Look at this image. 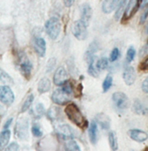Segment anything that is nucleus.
<instances>
[{"instance_id":"obj_9","label":"nucleus","mask_w":148,"mask_h":151,"mask_svg":"<svg viewBox=\"0 0 148 151\" xmlns=\"http://www.w3.org/2000/svg\"><path fill=\"white\" fill-rule=\"evenodd\" d=\"M68 80V73L64 67H59L54 74L53 81L57 86H63Z\"/></svg>"},{"instance_id":"obj_32","label":"nucleus","mask_w":148,"mask_h":151,"mask_svg":"<svg viewBox=\"0 0 148 151\" xmlns=\"http://www.w3.org/2000/svg\"><path fill=\"white\" fill-rule=\"evenodd\" d=\"M31 132H32L33 136H35V137H41L42 135V130L40 129V127H39V125H37V124H34L32 126Z\"/></svg>"},{"instance_id":"obj_21","label":"nucleus","mask_w":148,"mask_h":151,"mask_svg":"<svg viewBox=\"0 0 148 151\" xmlns=\"http://www.w3.org/2000/svg\"><path fill=\"white\" fill-rule=\"evenodd\" d=\"M96 121L99 123V125L101 126L104 129H109V124H111V120H109V117L107 116L105 113H98L96 115Z\"/></svg>"},{"instance_id":"obj_5","label":"nucleus","mask_w":148,"mask_h":151,"mask_svg":"<svg viewBox=\"0 0 148 151\" xmlns=\"http://www.w3.org/2000/svg\"><path fill=\"white\" fill-rule=\"evenodd\" d=\"M87 27L88 26L81 21L80 19L78 21H75L73 24V27H72V33L75 36V38H76V39L79 41L85 40L86 38H87V34H88Z\"/></svg>"},{"instance_id":"obj_25","label":"nucleus","mask_w":148,"mask_h":151,"mask_svg":"<svg viewBox=\"0 0 148 151\" xmlns=\"http://www.w3.org/2000/svg\"><path fill=\"white\" fill-rule=\"evenodd\" d=\"M108 143H109V145H111V148L113 151H116L118 149V139H117V135L114 131L109 132Z\"/></svg>"},{"instance_id":"obj_28","label":"nucleus","mask_w":148,"mask_h":151,"mask_svg":"<svg viewBox=\"0 0 148 151\" xmlns=\"http://www.w3.org/2000/svg\"><path fill=\"white\" fill-rule=\"evenodd\" d=\"M108 60L107 58H101L97 60L95 68H96L98 72H100V71L106 70L108 68Z\"/></svg>"},{"instance_id":"obj_41","label":"nucleus","mask_w":148,"mask_h":151,"mask_svg":"<svg viewBox=\"0 0 148 151\" xmlns=\"http://www.w3.org/2000/svg\"><path fill=\"white\" fill-rule=\"evenodd\" d=\"M0 109H1V107H0Z\"/></svg>"},{"instance_id":"obj_30","label":"nucleus","mask_w":148,"mask_h":151,"mask_svg":"<svg viewBox=\"0 0 148 151\" xmlns=\"http://www.w3.org/2000/svg\"><path fill=\"white\" fill-rule=\"evenodd\" d=\"M112 81H113V78L111 75H108L106 78L104 79L103 84H102V88H103V92L106 93L108 92L109 89H111V85H112Z\"/></svg>"},{"instance_id":"obj_6","label":"nucleus","mask_w":148,"mask_h":151,"mask_svg":"<svg viewBox=\"0 0 148 151\" xmlns=\"http://www.w3.org/2000/svg\"><path fill=\"white\" fill-rule=\"evenodd\" d=\"M14 101V93L9 85L0 86V102L5 106H11Z\"/></svg>"},{"instance_id":"obj_15","label":"nucleus","mask_w":148,"mask_h":151,"mask_svg":"<svg viewBox=\"0 0 148 151\" xmlns=\"http://www.w3.org/2000/svg\"><path fill=\"white\" fill-rule=\"evenodd\" d=\"M27 127H28V123L26 119H21L17 122L16 125V133L18 137L20 138H25L27 135Z\"/></svg>"},{"instance_id":"obj_16","label":"nucleus","mask_w":148,"mask_h":151,"mask_svg":"<svg viewBox=\"0 0 148 151\" xmlns=\"http://www.w3.org/2000/svg\"><path fill=\"white\" fill-rule=\"evenodd\" d=\"M120 0H104L102 3V12L104 13H111L116 9Z\"/></svg>"},{"instance_id":"obj_11","label":"nucleus","mask_w":148,"mask_h":151,"mask_svg":"<svg viewBox=\"0 0 148 151\" xmlns=\"http://www.w3.org/2000/svg\"><path fill=\"white\" fill-rule=\"evenodd\" d=\"M55 131H56V133L60 137V138H63L64 140L71 139L73 136L72 129H71V127L66 124H61V125L57 126L56 129H55Z\"/></svg>"},{"instance_id":"obj_38","label":"nucleus","mask_w":148,"mask_h":151,"mask_svg":"<svg viewBox=\"0 0 148 151\" xmlns=\"http://www.w3.org/2000/svg\"><path fill=\"white\" fill-rule=\"evenodd\" d=\"M6 39H7L6 35H1V36H0V42H4ZM2 44H3V46H4V49H6V45L7 44H5V42H0V46H1Z\"/></svg>"},{"instance_id":"obj_35","label":"nucleus","mask_w":148,"mask_h":151,"mask_svg":"<svg viewBox=\"0 0 148 151\" xmlns=\"http://www.w3.org/2000/svg\"><path fill=\"white\" fill-rule=\"evenodd\" d=\"M4 151H19V145L16 143H11L6 146Z\"/></svg>"},{"instance_id":"obj_18","label":"nucleus","mask_w":148,"mask_h":151,"mask_svg":"<svg viewBox=\"0 0 148 151\" xmlns=\"http://www.w3.org/2000/svg\"><path fill=\"white\" fill-rule=\"evenodd\" d=\"M47 117L49 118L51 121H56V120H59L60 119L61 117V110L59 107H51L48 111H47Z\"/></svg>"},{"instance_id":"obj_37","label":"nucleus","mask_w":148,"mask_h":151,"mask_svg":"<svg viewBox=\"0 0 148 151\" xmlns=\"http://www.w3.org/2000/svg\"><path fill=\"white\" fill-rule=\"evenodd\" d=\"M75 1V0H63V3L67 8H70V7H72L74 5Z\"/></svg>"},{"instance_id":"obj_2","label":"nucleus","mask_w":148,"mask_h":151,"mask_svg":"<svg viewBox=\"0 0 148 151\" xmlns=\"http://www.w3.org/2000/svg\"><path fill=\"white\" fill-rule=\"evenodd\" d=\"M45 31L52 40H56L59 37L61 30V24L58 17H51L45 23Z\"/></svg>"},{"instance_id":"obj_13","label":"nucleus","mask_w":148,"mask_h":151,"mask_svg":"<svg viewBox=\"0 0 148 151\" xmlns=\"http://www.w3.org/2000/svg\"><path fill=\"white\" fill-rule=\"evenodd\" d=\"M128 135H129V137L132 140H134L135 142H138V143L145 142L148 138V135L146 132L144 130H141V129L128 130Z\"/></svg>"},{"instance_id":"obj_39","label":"nucleus","mask_w":148,"mask_h":151,"mask_svg":"<svg viewBox=\"0 0 148 151\" xmlns=\"http://www.w3.org/2000/svg\"><path fill=\"white\" fill-rule=\"evenodd\" d=\"M146 19H147V9H146V11L144 12V13H142V19H141V23H144L146 21Z\"/></svg>"},{"instance_id":"obj_14","label":"nucleus","mask_w":148,"mask_h":151,"mask_svg":"<svg viewBox=\"0 0 148 151\" xmlns=\"http://www.w3.org/2000/svg\"><path fill=\"white\" fill-rule=\"evenodd\" d=\"M92 8L89 4H83L82 7H81V16H80V20L83 23H85L86 25H89L91 18H92Z\"/></svg>"},{"instance_id":"obj_34","label":"nucleus","mask_w":148,"mask_h":151,"mask_svg":"<svg viewBox=\"0 0 148 151\" xmlns=\"http://www.w3.org/2000/svg\"><path fill=\"white\" fill-rule=\"evenodd\" d=\"M139 69H140V71H142V72L147 71V69H148V58H147V56L144 57V59L141 61V63L139 65Z\"/></svg>"},{"instance_id":"obj_31","label":"nucleus","mask_w":148,"mask_h":151,"mask_svg":"<svg viewBox=\"0 0 148 151\" xmlns=\"http://www.w3.org/2000/svg\"><path fill=\"white\" fill-rule=\"evenodd\" d=\"M136 56V50L133 46H129L127 49V52H126V61L127 63H131V61L134 60Z\"/></svg>"},{"instance_id":"obj_26","label":"nucleus","mask_w":148,"mask_h":151,"mask_svg":"<svg viewBox=\"0 0 148 151\" xmlns=\"http://www.w3.org/2000/svg\"><path fill=\"white\" fill-rule=\"evenodd\" d=\"M66 151H80V147L78 144L73 139H68L65 143Z\"/></svg>"},{"instance_id":"obj_36","label":"nucleus","mask_w":148,"mask_h":151,"mask_svg":"<svg viewBox=\"0 0 148 151\" xmlns=\"http://www.w3.org/2000/svg\"><path fill=\"white\" fill-rule=\"evenodd\" d=\"M142 91H144V93H148V79L147 78H145L144 80V82H142Z\"/></svg>"},{"instance_id":"obj_20","label":"nucleus","mask_w":148,"mask_h":151,"mask_svg":"<svg viewBox=\"0 0 148 151\" xmlns=\"http://www.w3.org/2000/svg\"><path fill=\"white\" fill-rule=\"evenodd\" d=\"M51 88V82L47 78H42L39 83H38V92L40 93H47Z\"/></svg>"},{"instance_id":"obj_3","label":"nucleus","mask_w":148,"mask_h":151,"mask_svg":"<svg viewBox=\"0 0 148 151\" xmlns=\"http://www.w3.org/2000/svg\"><path fill=\"white\" fill-rule=\"evenodd\" d=\"M17 60H18L19 70H20L21 74L27 79H29L32 74V69H33V65L30 63V60H28L27 55L25 53H23V52H20V53L18 54Z\"/></svg>"},{"instance_id":"obj_33","label":"nucleus","mask_w":148,"mask_h":151,"mask_svg":"<svg viewBox=\"0 0 148 151\" xmlns=\"http://www.w3.org/2000/svg\"><path fill=\"white\" fill-rule=\"evenodd\" d=\"M119 56H120V51H119V49L117 48V47H115V48H113L111 55H109V61H115L118 58Z\"/></svg>"},{"instance_id":"obj_27","label":"nucleus","mask_w":148,"mask_h":151,"mask_svg":"<svg viewBox=\"0 0 148 151\" xmlns=\"http://www.w3.org/2000/svg\"><path fill=\"white\" fill-rule=\"evenodd\" d=\"M33 100H34V94L33 93H30V94H28L27 97L26 98V100L25 102L23 103V105H22V108H21V112H25L27 111L28 109H29L32 105V103H33Z\"/></svg>"},{"instance_id":"obj_40","label":"nucleus","mask_w":148,"mask_h":151,"mask_svg":"<svg viewBox=\"0 0 148 151\" xmlns=\"http://www.w3.org/2000/svg\"><path fill=\"white\" fill-rule=\"evenodd\" d=\"M11 122H12V118H9V119H8V121L6 122V124L4 125V129H9V125L11 124Z\"/></svg>"},{"instance_id":"obj_22","label":"nucleus","mask_w":148,"mask_h":151,"mask_svg":"<svg viewBox=\"0 0 148 151\" xmlns=\"http://www.w3.org/2000/svg\"><path fill=\"white\" fill-rule=\"evenodd\" d=\"M133 110L137 114H145L147 112V108H145V106L139 99H136L134 104H133Z\"/></svg>"},{"instance_id":"obj_7","label":"nucleus","mask_w":148,"mask_h":151,"mask_svg":"<svg viewBox=\"0 0 148 151\" xmlns=\"http://www.w3.org/2000/svg\"><path fill=\"white\" fill-rule=\"evenodd\" d=\"M51 98L52 101L57 105H65L70 101L71 96L66 93L63 88H59L53 92Z\"/></svg>"},{"instance_id":"obj_29","label":"nucleus","mask_w":148,"mask_h":151,"mask_svg":"<svg viewBox=\"0 0 148 151\" xmlns=\"http://www.w3.org/2000/svg\"><path fill=\"white\" fill-rule=\"evenodd\" d=\"M126 1L127 0H120V2H119L118 6L116 8V13H115V19L118 20L119 18L121 17V15L124 12V9H125L126 5Z\"/></svg>"},{"instance_id":"obj_8","label":"nucleus","mask_w":148,"mask_h":151,"mask_svg":"<svg viewBox=\"0 0 148 151\" xmlns=\"http://www.w3.org/2000/svg\"><path fill=\"white\" fill-rule=\"evenodd\" d=\"M112 101L119 110H126L129 106V99L126 93L116 92L112 94Z\"/></svg>"},{"instance_id":"obj_12","label":"nucleus","mask_w":148,"mask_h":151,"mask_svg":"<svg viewBox=\"0 0 148 151\" xmlns=\"http://www.w3.org/2000/svg\"><path fill=\"white\" fill-rule=\"evenodd\" d=\"M123 78H124L125 83L126 85H128V86L134 84L135 80H136L135 69L133 68L132 66H126V68L124 70V73H123Z\"/></svg>"},{"instance_id":"obj_17","label":"nucleus","mask_w":148,"mask_h":151,"mask_svg":"<svg viewBox=\"0 0 148 151\" xmlns=\"http://www.w3.org/2000/svg\"><path fill=\"white\" fill-rule=\"evenodd\" d=\"M89 137L92 144L95 145L98 141V131H97V123L93 121L89 127Z\"/></svg>"},{"instance_id":"obj_19","label":"nucleus","mask_w":148,"mask_h":151,"mask_svg":"<svg viewBox=\"0 0 148 151\" xmlns=\"http://www.w3.org/2000/svg\"><path fill=\"white\" fill-rule=\"evenodd\" d=\"M9 139H11V130L3 129L0 133V150L4 149L8 145Z\"/></svg>"},{"instance_id":"obj_10","label":"nucleus","mask_w":148,"mask_h":151,"mask_svg":"<svg viewBox=\"0 0 148 151\" xmlns=\"http://www.w3.org/2000/svg\"><path fill=\"white\" fill-rule=\"evenodd\" d=\"M33 48L38 56L45 57L46 52V42L44 38L37 37L33 40Z\"/></svg>"},{"instance_id":"obj_24","label":"nucleus","mask_w":148,"mask_h":151,"mask_svg":"<svg viewBox=\"0 0 148 151\" xmlns=\"http://www.w3.org/2000/svg\"><path fill=\"white\" fill-rule=\"evenodd\" d=\"M45 110L44 105L41 103H38L35 106V108L32 110V115L34 116L36 119H39V118H41L45 114Z\"/></svg>"},{"instance_id":"obj_23","label":"nucleus","mask_w":148,"mask_h":151,"mask_svg":"<svg viewBox=\"0 0 148 151\" xmlns=\"http://www.w3.org/2000/svg\"><path fill=\"white\" fill-rule=\"evenodd\" d=\"M0 82H2L4 85H12L13 79L6 71L0 68Z\"/></svg>"},{"instance_id":"obj_4","label":"nucleus","mask_w":148,"mask_h":151,"mask_svg":"<svg viewBox=\"0 0 148 151\" xmlns=\"http://www.w3.org/2000/svg\"><path fill=\"white\" fill-rule=\"evenodd\" d=\"M142 5V0H129V2L126 5V9L123 12V22L128 21L135 15L136 12L139 11Z\"/></svg>"},{"instance_id":"obj_1","label":"nucleus","mask_w":148,"mask_h":151,"mask_svg":"<svg viewBox=\"0 0 148 151\" xmlns=\"http://www.w3.org/2000/svg\"><path fill=\"white\" fill-rule=\"evenodd\" d=\"M65 114L67 115L69 120L73 122L75 126H78L79 129H85L88 127V120L86 119V117L83 115V113L81 112L79 108L76 106L75 103H69L64 109Z\"/></svg>"}]
</instances>
